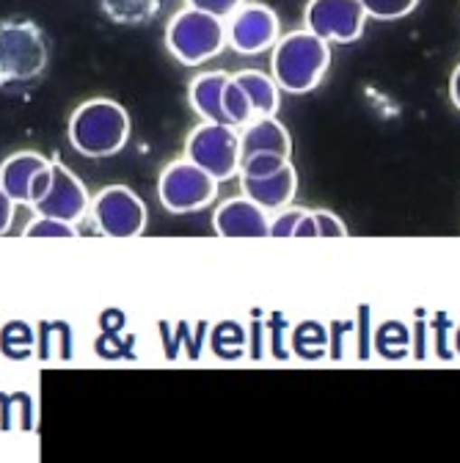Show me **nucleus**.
Listing matches in <instances>:
<instances>
[{"instance_id": "24", "label": "nucleus", "mask_w": 460, "mask_h": 463, "mask_svg": "<svg viewBox=\"0 0 460 463\" xmlns=\"http://www.w3.org/2000/svg\"><path fill=\"white\" fill-rule=\"evenodd\" d=\"M314 223H317V238H344L348 235V226H344L336 215L325 210H314Z\"/></svg>"}, {"instance_id": "23", "label": "nucleus", "mask_w": 460, "mask_h": 463, "mask_svg": "<svg viewBox=\"0 0 460 463\" xmlns=\"http://www.w3.org/2000/svg\"><path fill=\"white\" fill-rule=\"evenodd\" d=\"M243 4H246V0H188V6L202 9V12H207V14H215V17H221V20L232 17Z\"/></svg>"}, {"instance_id": "15", "label": "nucleus", "mask_w": 460, "mask_h": 463, "mask_svg": "<svg viewBox=\"0 0 460 463\" xmlns=\"http://www.w3.org/2000/svg\"><path fill=\"white\" fill-rule=\"evenodd\" d=\"M226 80H229L226 72H204V75H199V78L191 80V86H188V99H191V108L202 116L204 122L226 125L223 105H221ZM229 128H232V125H229Z\"/></svg>"}, {"instance_id": "3", "label": "nucleus", "mask_w": 460, "mask_h": 463, "mask_svg": "<svg viewBox=\"0 0 460 463\" xmlns=\"http://www.w3.org/2000/svg\"><path fill=\"white\" fill-rule=\"evenodd\" d=\"M165 47L185 67H202L226 47V20L185 6L165 25Z\"/></svg>"}, {"instance_id": "8", "label": "nucleus", "mask_w": 460, "mask_h": 463, "mask_svg": "<svg viewBox=\"0 0 460 463\" xmlns=\"http://www.w3.org/2000/svg\"><path fill=\"white\" fill-rule=\"evenodd\" d=\"M367 12L361 0H309L304 9L306 31L328 44H351L364 33Z\"/></svg>"}, {"instance_id": "19", "label": "nucleus", "mask_w": 460, "mask_h": 463, "mask_svg": "<svg viewBox=\"0 0 460 463\" xmlns=\"http://www.w3.org/2000/svg\"><path fill=\"white\" fill-rule=\"evenodd\" d=\"M23 235L25 238H75L78 229L70 221H59V218H50V215H36L25 226Z\"/></svg>"}, {"instance_id": "13", "label": "nucleus", "mask_w": 460, "mask_h": 463, "mask_svg": "<svg viewBox=\"0 0 460 463\" xmlns=\"http://www.w3.org/2000/svg\"><path fill=\"white\" fill-rule=\"evenodd\" d=\"M251 155H293V141L276 116H254L240 133V160Z\"/></svg>"}, {"instance_id": "12", "label": "nucleus", "mask_w": 460, "mask_h": 463, "mask_svg": "<svg viewBox=\"0 0 460 463\" xmlns=\"http://www.w3.org/2000/svg\"><path fill=\"white\" fill-rule=\"evenodd\" d=\"M240 185H243V196H249L265 213H276L296 199L298 174L286 163L278 171L268 174V177H240Z\"/></svg>"}, {"instance_id": "22", "label": "nucleus", "mask_w": 460, "mask_h": 463, "mask_svg": "<svg viewBox=\"0 0 460 463\" xmlns=\"http://www.w3.org/2000/svg\"><path fill=\"white\" fill-rule=\"evenodd\" d=\"M306 210H301V207H281V210H276V215L270 218V223H268V238H293L296 235V226H298V221H301V215H304Z\"/></svg>"}, {"instance_id": "7", "label": "nucleus", "mask_w": 460, "mask_h": 463, "mask_svg": "<svg viewBox=\"0 0 460 463\" xmlns=\"http://www.w3.org/2000/svg\"><path fill=\"white\" fill-rule=\"evenodd\" d=\"M91 221L108 238H138L146 229V204L127 185H108L91 199Z\"/></svg>"}, {"instance_id": "18", "label": "nucleus", "mask_w": 460, "mask_h": 463, "mask_svg": "<svg viewBox=\"0 0 460 463\" xmlns=\"http://www.w3.org/2000/svg\"><path fill=\"white\" fill-rule=\"evenodd\" d=\"M221 105H223V116H226V125L232 128H243L254 119V108L246 97V91L240 89V83L229 75L226 86H223V97H221Z\"/></svg>"}, {"instance_id": "5", "label": "nucleus", "mask_w": 460, "mask_h": 463, "mask_svg": "<svg viewBox=\"0 0 460 463\" xmlns=\"http://www.w3.org/2000/svg\"><path fill=\"white\" fill-rule=\"evenodd\" d=\"M218 185L221 183L215 177H210L202 165L183 157V160H171L160 171L157 199L168 213H174V215L196 213V210H204L215 202Z\"/></svg>"}, {"instance_id": "20", "label": "nucleus", "mask_w": 460, "mask_h": 463, "mask_svg": "<svg viewBox=\"0 0 460 463\" xmlns=\"http://www.w3.org/2000/svg\"><path fill=\"white\" fill-rule=\"evenodd\" d=\"M361 6H364L367 17L389 23V20L408 17L419 6V0H361Z\"/></svg>"}, {"instance_id": "10", "label": "nucleus", "mask_w": 460, "mask_h": 463, "mask_svg": "<svg viewBox=\"0 0 460 463\" xmlns=\"http://www.w3.org/2000/svg\"><path fill=\"white\" fill-rule=\"evenodd\" d=\"M91 207L89 191L86 185L78 180V174H72L67 165L52 163V183L50 191L44 194L42 202L33 204V210H39V215H50L59 221H70L78 223Z\"/></svg>"}, {"instance_id": "25", "label": "nucleus", "mask_w": 460, "mask_h": 463, "mask_svg": "<svg viewBox=\"0 0 460 463\" xmlns=\"http://www.w3.org/2000/svg\"><path fill=\"white\" fill-rule=\"evenodd\" d=\"M50 183H52V163L47 168H42L36 177H33V185H31V207L44 199V194L50 191Z\"/></svg>"}, {"instance_id": "6", "label": "nucleus", "mask_w": 460, "mask_h": 463, "mask_svg": "<svg viewBox=\"0 0 460 463\" xmlns=\"http://www.w3.org/2000/svg\"><path fill=\"white\" fill-rule=\"evenodd\" d=\"M185 157L202 165L218 183L232 180L240 171V130L218 122H204L188 136Z\"/></svg>"}, {"instance_id": "17", "label": "nucleus", "mask_w": 460, "mask_h": 463, "mask_svg": "<svg viewBox=\"0 0 460 463\" xmlns=\"http://www.w3.org/2000/svg\"><path fill=\"white\" fill-rule=\"evenodd\" d=\"M102 12L119 25H144L149 23L157 9L160 0H99Z\"/></svg>"}, {"instance_id": "21", "label": "nucleus", "mask_w": 460, "mask_h": 463, "mask_svg": "<svg viewBox=\"0 0 460 463\" xmlns=\"http://www.w3.org/2000/svg\"><path fill=\"white\" fill-rule=\"evenodd\" d=\"M286 163H290V157H281V155H251L240 160L238 177H268V174L278 171Z\"/></svg>"}, {"instance_id": "4", "label": "nucleus", "mask_w": 460, "mask_h": 463, "mask_svg": "<svg viewBox=\"0 0 460 463\" xmlns=\"http://www.w3.org/2000/svg\"><path fill=\"white\" fill-rule=\"evenodd\" d=\"M47 67V42L33 23L0 25V86L31 83Z\"/></svg>"}, {"instance_id": "26", "label": "nucleus", "mask_w": 460, "mask_h": 463, "mask_svg": "<svg viewBox=\"0 0 460 463\" xmlns=\"http://www.w3.org/2000/svg\"><path fill=\"white\" fill-rule=\"evenodd\" d=\"M14 207L17 202L0 188V235H6V232L12 229V221H14Z\"/></svg>"}, {"instance_id": "1", "label": "nucleus", "mask_w": 460, "mask_h": 463, "mask_svg": "<svg viewBox=\"0 0 460 463\" xmlns=\"http://www.w3.org/2000/svg\"><path fill=\"white\" fill-rule=\"evenodd\" d=\"M331 67V44L312 31L278 36L270 55V75L286 94H309Z\"/></svg>"}, {"instance_id": "28", "label": "nucleus", "mask_w": 460, "mask_h": 463, "mask_svg": "<svg viewBox=\"0 0 460 463\" xmlns=\"http://www.w3.org/2000/svg\"><path fill=\"white\" fill-rule=\"evenodd\" d=\"M449 97H452L455 108L460 110V64H457V67H455V72H452V80H449Z\"/></svg>"}, {"instance_id": "27", "label": "nucleus", "mask_w": 460, "mask_h": 463, "mask_svg": "<svg viewBox=\"0 0 460 463\" xmlns=\"http://www.w3.org/2000/svg\"><path fill=\"white\" fill-rule=\"evenodd\" d=\"M293 238H317V223H314V215L312 213H304L298 226H296V235Z\"/></svg>"}, {"instance_id": "16", "label": "nucleus", "mask_w": 460, "mask_h": 463, "mask_svg": "<svg viewBox=\"0 0 460 463\" xmlns=\"http://www.w3.org/2000/svg\"><path fill=\"white\" fill-rule=\"evenodd\" d=\"M240 89L246 91L251 108H254V116H276L278 113V105H281V89L278 83L273 80V75H265L259 70H243L238 75H232Z\"/></svg>"}, {"instance_id": "14", "label": "nucleus", "mask_w": 460, "mask_h": 463, "mask_svg": "<svg viewBox=\"0 0 460 463\" xmlns=\"http://www.w3.org/2000/svg\"><path fill=\"white\" fill-rule=\"evenodd\" d=\"M47 165H50V160L39 152L12 155L4 165H0V188H4L17 204H31L33 177Z\"/></svg>"}, {"instance_id": "2", "label": "nucleus", "mask_w": 460, "mask_h": 463, "mask_svg": "<svg viewBox=\"0 0 460 463\" xmlns=\"http://www.w3.org/2000/svg\"><path fill=\"white\" fill-rule=\"evenodd\" d=\"M67 133L70 144L83 157H110L119 155L130 141V116L117 99L94 97L75 108Z\"/></svg>"}, {"instance_id": "9", "label": "nucleus", "mask_w": 460, "mask_h": 463, "mask_svg": "<svg viewBox=\"0 0 460 463\" xmlns=\"http://www.w3.org/2000/svg\"><path fill=\"white\" fill-rule=\"evenodd\" d=\"M278 36V17L265 4H243L232 17H226V44L240 55H262L273 50Z\"/></svg>"}, {"instance_id": "11", "label": "nucleus", "mask_w": 460, "mask_h": 463, "mask_svg": "<svg viewBox=\"0 0 460 463\" xmlns=\"http://www.w3.org/2000/svg\"><path fill=\"white\" fill-rule=\"evenodd\" d=\"M268 213L249 196L229 199L215 210L212 226L221 238H268Z\"/></svg>"}]
</instances>
